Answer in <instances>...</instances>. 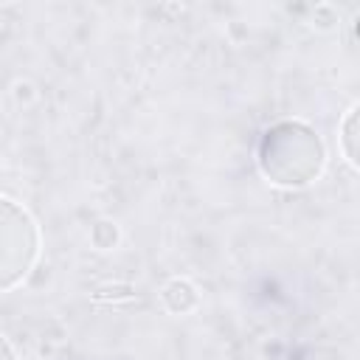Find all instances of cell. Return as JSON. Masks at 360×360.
I'll use <instances>...</instances> for the list:
<instances>
[{"mask_svg": "<svg viewBox=\"0 0 360 360\" xmlns=\"http://www.w3.org/2000/svg\"><path fill=\"white\" fill-rule=\"evenodd\" d=\"M326 166V146L321 135L304 121H278L264 129L259 143L262 174L281 188H304L321 177Z\"/></svg>", "mask_w": 360, "mask_h": 360, "instance_id": "1", "label": "cell"}, {"mask_svg": "<svg viewBox=\"0 0 360 360\" xmlns=\"http://www.w3.org/2000/svg\"><path fill=\"white\" fill-rule=\"evenodd\" d=\"M39 256V228L14 200L0 197V292L17 287Z\"/></svg>", "mask_w": 360, "mask_h": 360, "instance_id": "2", "label": "cell"}, {"mask_svg": "<svg viewBox=\"0 0 360 360\" xmlns=\"http://www.w3.org/2000/svg\"><path fill=\"white\" fill-rule=\"evenodd\" d=\"M163 301H166V307H169L172 312L183 315V312H188V309L197 307L200 295H197V287H194L191 281H186V278H172V281L163 287Z\"/></svg>", "mask_w": 360, "mask_h": 360, "instance_id": "3", "label": "cell"}, {"mask_svg": "<svg viewBox=\"0 0 360 360\" xmlns=\"http://www.w3.org/2000/svg\"><path fill=\"white\" fill-rule=\"evenodd\" d=\"M357 112H360V107L352 104V110L346 112L343 127H340V146H343V155L352 166L360 163V158H357Z\"/></svg>", "mask_w": 360, "mask_h": 360, "instance_id": "4", "label": "cell"}, {"mask_svg": "<svg viewBox=\"0 0 360 360\" xmlns=\"http://www.w3.org/2000/svg\"><path fill=\"white\" fill-rule=\"evenodd\" d=\"M90 239H93V245H96L98 250H110V248H115V242H118V228H115L112 222L101 219V222L93 225Z\"/></svg>", "mask_w": 360, "mask_h": 360, "instance_id": "5", "label": "cell"}, {"mask_svg": "<svg viewBox=\"0 0 360 360\" xmlns=\"http://www.w3.org/2000/svg\"><path fill=\"white\" fill-rule=\"evenodd\" d=\"M0 360H17V354H14V349H11V343L0 335Z\"/></svg>", "mask_w": 360, "mask_h": 360, "instance_id": "6", "label": "cell"}]
</instances>
